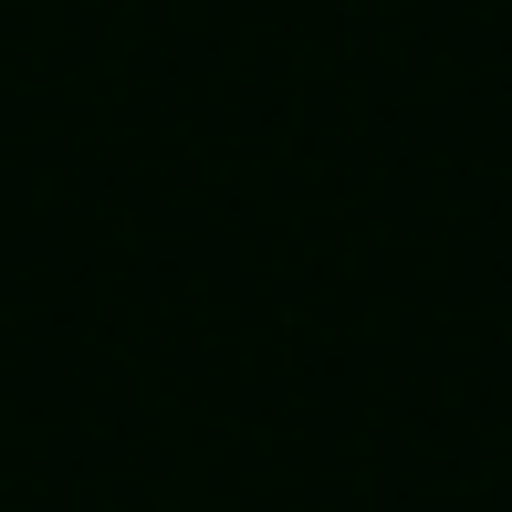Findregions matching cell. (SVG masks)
<instances>
[]
</instances>
